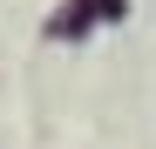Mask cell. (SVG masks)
I'll list each match as a JSON object with an SVG mask.
<instances>
[{
    "label": "cell",
    "mask_w": 156,
    "mask_h": 149,
    "mask_svg": "<svg viewBox=\"0 0 156 149\" xmlns=\"http://www.w3.org/2000/svg\"><path fill=\"white\" fill-rule=\"evenodd\" d=\"M115 14H129V0H68V14L48 20V34H82L88 20H115Z\"/></svg>",
    "instance_id": "1"
}]
</instances>
